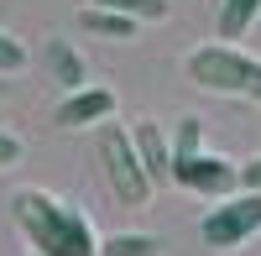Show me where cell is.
<instances>
[{"label": "cell", "mask_w": 261, "mask_h": 256, "mask_svg": "<svg viewBox=\"0 0 261 256\" xmlns=\"http://www.w3.org/2000/svg\"><path fill=\"white\" fill-rule=\"evenodd\" d=\"M42 58L53 63L58 84H68V89H79V84H84V63L73 58V47H68V42H47V53H42Z\"/></svg>", "instance_id": "8fae6325"}, {"label": "cell", "mask_w": 261, "mask_h": 256, "mask_svg": "<svg viewBox=\"0 0 261 256\" xmlns=\"http://www.w3.org/2000/svg\"><path fill=\"white\" fill-rule=\"evenodd\" d=\"M32 256H42V251H32Z\"/></svg>", "instance_id": "e0dca14e"}, {"label": "cell", "mask_w": 261, "mask_h": 256, "mask_svg": "<svg viewBox=\"0 0 261 256\" xmlns=\"http://www.w3.org/2000/svg\"><path fill=\"white\" fill-rule=\"evenodd\" d=\"M21 68H27V47L0 27V73H21Z\"/></svg>", "instance_id": "5bb4252c"}, {"label": "cell", "mask_w": 261, "mask_h": 256, "mask_svg": "<svg viewBox=\"0 0 261 256\" xmlns=\"http://www.w3.org/2000/svg\"><path fill=\"white\" fill-rule=\"evenodd\" d=\"M115 115V94L99 84H79V89L58 105V125L63 131H84V125H105Z\"/></svg>", "instance_id": "8992f818"}, {"label": "cell", "mask_w": 261, "mask_h": 256, "mask_svg": "<svg viewBox=\"0 0 261 256\" xmlns=\"http://www.w3.org/2000/svg\"><path fill=\"white\" fill-rule=\"evenodd\" d=\"M99 256H162V241L146 230H120V236H99Z\"/></svg>", "instance_id": "30bf717a"}, {"label": "cell", "mask_w": 261, "mask_h": 256, "mask_svg": "<svg viewBox=\"0 0 261 256\" xmlns=\"http://www.w3.org/2000/svg\"><path fill=\"white\" fill-rule=\"evenodd\" d=\"M94 152H99V167H105V183H110V194L120 204H146L151 199V173H146V162L136 152V136L125 131V125L115 120H105L99 125V136H94Z\"/></svg>", "instance_id": "3957f363"}, {"label": "cell", "mask_w": 261, "mask_h": 256, "mask_svg": "<svg viewBox=\"0 0 261 256\" xmlns=\"http://www.w3.org/2000/svg\"><path fill=\"white\" fill-rule=\"evenodd\" d=\"M79 27L89 32V37L130 42V37H136V27H141V21H136V16H120V11H110V6H89V11H79Z\"/></svg>", "instance_id": "ba28073f"}, {"label": "cell", "mask_w": 261, "mask_h": 256, "mask_svg": "<svg viewBox=\"0 0 261 256\" xmlns=\"http://www.w3.org/2000/svg\"><path fill=\"white\" fill-rule=\"evenodd\" d=\"M21 152H27V146H21V136L0 131V167H16V162H21Z\"/></svg>", "instance_id": "9a60e30c"}, {"label": "cell", "mask_w": 261, "mask_h": 256, "mask_svg": "<svg viewBox=\"0 0 261 256\" xmlns=\"http://www.w3.org/2000/svg\"><path fill=\"white\" fill-rule=\"evenodd\" d=\"M136 152H141V162H146V173H151V183L157 188H167L172 183V136L162 131L157 120H136Z\"/></svg>", "instance_id": "52a82bcc"}, {"label": "cell", "mask_w": 261, "mask_h": 256, "mask_svg": "<svg viewBox=\"0 0 261 256\" xmlns=\"http://www.w3.org/2000/svg\"><path fill=\"white\" fill-rule=\"evenodd\" d=\"M89 6H110V11L136 16V21H162L167 16V0H89Z\"/></svg>", "instance_id": "7c38bea8"}, {"label": "cell", "mask_w": 261, "mask_h": 256, "mask_svg": "<svg viewBox=\"0 0 261 256\" xmlns=\"http://www.w3.org/2000/svg\"><path fill=\"white\" fill-rule=\"evenodd\" d=\"M261 230V188H235V194L214 199V209L199 220V241L209 251H235Z\"/></svg>", "instance_id": "277c9868"}, {"label": "cell", "mask_w": 261, "mask_h": 256, "mask_svg": "<svg viewBox=\"0 0 261 256\" xmlns=\"http://www.w3.org/2000/svg\"><path fill=\"white\" fill-rule=\"evenodd\" d=\"M256 21H261V0H220L214 37H220V42H235V37H246Z\"/></svg>", "instance_id": "9c48e42d"}, {"label": "cell", "mask_w": 261, "mask_h": 256, "mask_svg": "<svg viewBox=\"0 0 261 256\" xmlns=\"http://www.w3.org/2000/svg\"><path fill=\"white\" fill-rule=\"evenodd\" d=\"M188 79L209 94H235V99H256L261 105V58L241 53L235 42H204L188 53Z\"/></svg>", "instance_id": "7a4b0ae2"}, {"label": "cell", "mask_w": 261, "mask_h": 256, "mask_svg": "<svg viewBox=\"0 0 261 256\" xmlns=\"http://www.w3.org/2000/svg\"><path fill=\"white\" fill-rule=\"evenodd\" d=\"M241 188H261V157L241 162Z\"/></svg>", "instance_id": "2e32d148"}, {"label": "cell", "mask_w": 261, "mask_h": 256, "mask_svg": "<svg viewBox=\"0 0 261 256\" xmlns=\"http://www.w3.org/2000/svg\"><path fill=\"white\" fill-rule=\"evenodd\" d=\"M11 220L21 225V236L42 256H99V236H94L89 215L73 209L68 199L47 194V188H16Z\"/></svg>", "instance_id": "6da1fadb"}, {"label": "cell", "mask_w": 261, "mask_h": 256, "mask_svg": "<svg viewBox=\"0 0 261 256\" xmlns=\"http://www.w3.org/2000/svg\"><path fill=\"white\" fill-rule=\"evenodd\" d=\"M172 183L188 188V194H204V199H225L241 188V162H230L220 152H188V157H172Z\"/></svg>", "instance_id": "5b68a950"}, {"label": "cell", "mask_w": 261, "mask_h": 256, "mask_svg": "<svg viewBox=\"0 0 261 256\" xmlns=\"http://www.w3.org/2000/svg\"><path fill=\"white\" fill-rule=\"evenodd\" d=\"M199 146H204V120L199 115H183L178 131H172V157H188V152H199Z\"/></svg>", "instance_id": "4fadbf2b"}]
</instances>
